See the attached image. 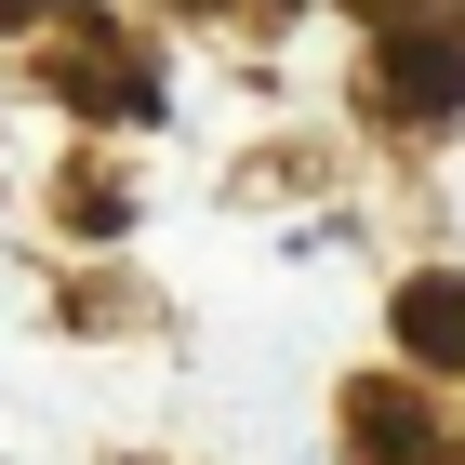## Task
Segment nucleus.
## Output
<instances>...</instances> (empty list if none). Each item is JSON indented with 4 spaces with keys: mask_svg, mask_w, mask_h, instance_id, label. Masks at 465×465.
Listing matches in <instances>:
<instances>
[{
    "mask_svg": "<svg viewBox=\"0 0 465 465\" xmlns=\"http://www.w3.org/2000/svg\"><path fill=\"white\" fill-rule=\"evenodd\" d=\"M399 320H412V346H426V359H465V280H412Z\"/></svg>",
    "mask_w": 465,
    "mask_h": 465,
    "instance_id": "nucleus-1",
    "label": "nucleus"
}]
</instances>
